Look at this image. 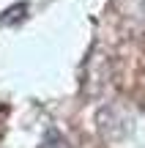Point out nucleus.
<instances>
[{"instance_id": "nucleus-1", "label": "nucleus", "mask_w": 145, "mask_h": 148, "mask_svg": "<svg viewBox=\"0 0 145 148\" xmlns=\"http://www.w3.org/2000/svg\"><path fill=\"white\" fill-rule=\"evenodd\" d=\"M27 11V3H16L14 8H8V11H3V16H0V27L3 25H8V22H16V19H22V14Z\"/></svg>"}]
</instances>
